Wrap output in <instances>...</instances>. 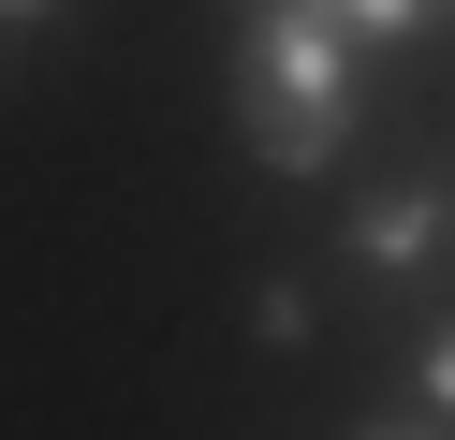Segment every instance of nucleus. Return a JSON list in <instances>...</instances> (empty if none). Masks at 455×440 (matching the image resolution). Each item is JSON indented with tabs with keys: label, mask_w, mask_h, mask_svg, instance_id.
Instances as JSON below:
<instances>
[{
	"label": "nucleus",
	"mask_w": 455,
	"mask_h": 440,
	"mask_svg": "<svg viewBox=\"0 0 455 440\" xmlns=\"http://www.w3.org/2000/svg\"><path fill=\"white\" fill-rule=\"evenodd\" d=\"M235 117L265 147V176H323L338 132H353V44H338L308 0H265L235 29Z\"/></svg>",
	"instance_id": "f257e3e1"
},
{
	"label": "nucleus",
	"mask_w": 455,
	"mask_h": 440,
	"mask_svg": "<svg viewBox=\"0 0 455 440\" xmlns=\"http://www.w3.org/2000/svg\"><path fill=\"white\" fill-rule=\"evenodd\" d=\"M441 235H455V191H367L353 235H338V264H367V279H426Z\"/></svg>",
	"instance_id": "f03ea898"
},
{
	"label": "nucleus",
	"mask_w": 455,
	"mask_h": 440,
	"mask_svg": "<svg viewBox=\"0 0 455 440\" xmlns=\"http://www.w3.org/2000/svg\"><path fill=\"white\" fill-rule=\"evenodd\" d=\"M308 15H323L338 44H353V29H426V15H441V0H308Z\"/></svg>",
	"instance_id": "7ed1b4c3"
},
{
	"label": "nucleus",
	"mask_w": 455,
	"mask_h": 440,
	"mask_svg": "<svg viewBox=\"0 0 455 440\" xmlns=\"http://www.w3.org/2000/svg\"><path fill=\"white\" fill-rule=\"evenodd\" d=\"M426 396L455 411V323H441V338H426Z\"/></svg>",
	"instance_id": "20e7f679"
},
{
	"label": "nucleus",
	"mask_w": 455,
	"mask_h": 440,
	"mask_svg": "<svg viewBox=\"0 0 455 440\" xmlns=\"http://www.w3.org/2000/svg\"><path fill=\"white\" fill-rule=\"evenodd\" d=\"M30 15H60V0H0V29H30Z\"/></svg>",
	"instance_id": "39448f33"
},
{
	"label": "nucleus",
	"mask_w": 455,
	"mask_h": 440,
	"mask_svg": "<svg viewBox=\"0 0 455 440\" xmlns=\"http://www.w3.org/2000/svg\"><path fill=\"white\" fill-rule=\"evenodd\" d=\"M353 440H441V426H353Z\"/></svg>",
	"instance_id": "423d86ee"
}]
</instances>
